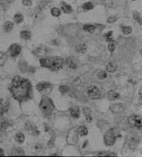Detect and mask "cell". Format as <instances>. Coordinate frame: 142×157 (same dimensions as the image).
<instances>
[{
  "label": "cell",
  "instance_id": "7c38bea8",
  "mask_svg": "<svg viewBox=\"0 0 142 157\" xmlns=\"http://www.w3.org/2000/svg\"><path fill=\"white\" fill-rule=\"evenodd\" d=\"M117 67L116 63H109V64L107 65V71L109 72H111V73H114L117 71Z\"/></svg>",
  "mask_w": 142,
  "mask_h": 157
},
{
  "label": "cell",
  "instance_id": "8d00e7d4",
  "mask_svg": "<svg viewBox=\"0 0 142 157\" xmlns=\"http://www.w3.org/2000/svg\"><path fill=\"white\" fill-rule=\"evenodd\" d=\"M74 84H75V86H79L80 84V79L79 78V77H77V79L75 80V82H74Z\"/></svg>",
  "mask_w": 142,
  "mask_h": 157
},
{
  "label": "cell",
  "instance_id": "f35d334b",
  "mask_svg": "<svg viewBox=\"0 0 142 157\" xmlns=\"http://www.w3.org/2000/svg\"><path fill=\"white\" fill-rule=\"evenodd\" d=\"M87 143H88L87 141H86V142H85V143H84V145H83V147H82L83 149H84V148H85V147H86V145H87Z\"/></svg>",
  "mask_w": 142,
  "mask_h": 157
},
{
  "label": "cell",
  "instance_id": "74e56055",
  "mask_svg": "<svg viewBox=\"0 0 142 157\" xmlns=\"http://www.w3.org/2000/svg\"><path fill=\"white\" fill-rule=\"evenodd\" d=\"M86 119H87L88 122H91V119H92V118H91V115H88V116H86Z\"/></svg>",
  "mask_w": 142,
  "mask_h": 157
},
{
  "label": "cell",
  "instance_id": "7a4b0ae2",
  "mask_svg": "<svg viewBox=\"0 0 142 157\" xmlns=\"http://www.w3.org/2000/svg\"><path fill=\"white\" fill-rule=\"evenodd\" d=\"M42 67H48L51 71H58L62 69L64 64V59L60 57H52L48 59H42L39 60Z\"/></svg>",
  "mask_w": 142,
  "mask_h": 157
},
{
  "label": "cell",
  "instance_id": "8fae6325",
  "mask_svg": "<svg viewBox=\"0 0 142 157\" xmlns=\"http://www.w3.org/2000/svg\"><path fill=\"white\" fill-rule=\"evenodd\" d=\"M124 109V106L123 105H121V104H116V105H113V107L111 108V110L114 113H118L120 111L123 110Z\"/></svg>",
  "mask_w": 142,
  "mask_h": 157
},
{
  "label": "cell",
  "instance_id": "ffe728a7",
  "mask_svg": "<svg viewBox=\"0 0 142 157\" xmlns=\"http://www.w3.org/2000/svg\"><path fill=\"white\" fill-rule=\"evenodd\" d=\"M83 29L85 30V31H88V32H90V33H94L95 32V26H93V25H85L84 26V27H83Z\"/></svg>",
  "mask_w": 142,
  "mask_h": 157
},
{
  "label": "cell",
  "instance_id": "30bf717a",
  "mask_svg": "<svg viewBox=\"0 0 142 157\" xmlns=\"http://www.w3.org/2000/svg\"><path fill=\"white\" fill-rule=\"evenodd\" d=\"M49 82H40V83H38L36 85V89L39 91H42V90H46L47 88L49 87Z\"/></svg>",
  "mask_w": 142,
  "mask_h": 157
},
{
  "label": "cell",
  "instance_id": "52a82bcc",
  "mask_svg": "<svg viewBox=\"0 0 142 157\" xmlns=\"http://www.w3.org/2000/svg\"><path fill=\"white\" fill-rule=\"evenodd\" d=\"M21 51V47L17 44H13L8 49V54L12 57H17Z\"/></svg>",
  "mask_w": 142,
  "mask_h": 157
},
{
  "label": "cell",
  "instance_id": "d4e9b609",
  "mask_svg": "<svg viewBox=\"0 0 142 157\" xmlns=\"http://www.w3.org/2000/svg\"><path fill=\"white\" fill-rule=\"evenodd\" d=\"M51 13L54 17H59L61 15V11H60L59 8H54L51 9Z\"/></svg>",
  "mask_w": 142,
  "mask_h": 157
},
{
  "label": "cell",
  "instance_id": "5b68a950",
  "mask_svg": "<svg viewBox=\"0 0 142 157\" xmlns=\"http://www.w3.org/2000/svg\"><path fill=\"white\" fill-rule=\"evenodd\" d=\"M128 124L131 128L141 129V117L133 114L128 119Z\"/></svg>",
  "mask_w": 142,
  "mask_h": 157
},
{
  "label": "cell",
  "instance_id": "60d3db41",
  "mask_svg": "<svg viewBox=\"0 0 142 157\" xmlns=\"http://www.w3.org/2000/svg\"><path fill=\"white\" fill-rule=\"evenodd\" d=\"M132 1H135V0H132Z\"/></svg>",
  "mask_w": 142,
  "mask_h": 157
},
{
  "label": "cell",
  "instance_id": "9c48e42d",
  "mask_svg": "<svg viewBox=\"0 0 142 157\" xmlns=\"http://www.w3.org/2000/svg\"><path fill=\"white\" fill-rule=\"evenodd\" d=\"M61 8H62V10L65 13H71L73 12V8L70 5L67 4L64 2H62L61 3Z\"/></svg>",
  "mask_w": 142,
  "mask_h": 157
},
{
  "label": "cell",
  "instance_id": "1f68e13d",
  "mask_svg": "<svg viewBox=\"0 0 142 157\" xmlns=\"http://www.w3.org/2000/svg\"><path fill=\"white\" fill-rule=\"evenodd\" d=\"M25 128H26V130H29V131H30V130H34L35 127L32 126V125H31V124L28 122V123H26V127H25Z\"/></svg>",
  "mask_w": 142,
  "mask_h": 157
},
{
  "label": "cell",
  "instance_id": "e575fe53",
  "mask_svg": "<svg viewBox=\"0 0 142 157\" xmlns=\"http://www.w3.org/2000/svg\"><path fill=\"white\" fill-rule=\"evenodd\" d=\"M83 112H84V114L85 116H88V115H91V109L88 108H84L83 109Z\"/></svg>",
  "mask_w": 142,
  "mask_h": 157
},
{
  "label": "cell",
  "instance_id": "44dd1931",
  "mask_svg": "<svg viewBox=\"0 0 142 157\" xmlns=\"http://www.w3.org/2000/svg\"><path fill=\"white\" fill-rule=\"evenodd\" d=\"M67 64L71 69H77V65L73 62V60H72L71 58H69V59L67 60Z\"/></svg>",
  "mask_w": 142,
  "mask_h": 157
},
{
  "label": "cell",
  "instance_id": "d6a6232c",
  "mask_svg": "<svg viewBox=\"0 0 142 157\" xmlns=\"http://www.w3.org/2000/svg\"><path fill=\"white\" fill-rule=\"evenodd\" d=\"M22 3H23V5L28 6V7H31V6L32 5V3H31V0H23V1H22Z\"/></svg>",
  "mask_w": 142,
  "mask_h": 157
},
{
  "label": "cell",
  "instance_id": "2e32d148",
  "mask_svg": "<svg viewBox=\"0 0 142 157\" xmlns=\"http://www.w3.org/2000/svg\"><path fill=\"white\" fill-rule=\"evenodd\" d=\"M78 133L79 135L81 136H86L88 134V130L87 128L84 126H81L79 128H78Z\"/></svg>",
  "mask_w": 142,
  "mask_h": 157
},
{
  "label": "cell",
  "instance_id": "277c9868",
  "mask_svg": "<svg viewBox=\"0 0 142 157\" xmlns=\"http://www.w3.org/2000/svg\"><path fill=\"white\" fill-rule=\"evenodd\" d=\"M120 136L118 130L117 128H112L106 132L104 135V143L108 146H112L116 141L117 137Z\"/></svg>",
  "mask_w": 142,
  "mask_h": 157
},
{
  "label": "cell",
  "instance_id": "cb8c5ba5",
  "mask_svg": "<svg viewBox=\"0 0 142 157\" xmlns=\"http://www.w3.org/2000/svg\"><path fill=\"white\" fill-rule=\"evenodd\" d=\"M95 5L93 4V3H91V2H87V3H85L83 4L82 8L85 9V10H91V9H93Z\"/></svg>",
  "mask_w": 142,
  "mask_h": 157
},
{
  "label": "cell",
  "instance_id": "8992f818",
  "mask_svg": "<svg viewBox=\"0 0 142 157\" xmlns=\"http://www.w3.org/2000/svg\"><path fill=\"white\" fill-rule=\"evenodd\" d=\"M87 95L91 99L97 100L100 97V90L96 86H91L87 88Z\"/></svg>",
  "mask_w": 142,
  "mask_h": 157
},
{
  "label": "cell",
  "instance_id": "ac0fdd59",
  "mask_svg": "<svg viewBox=\"0 0 142 157\" xmlns=\"http://www.w3.org/2000/svg\"><path fill=\"white\" fill-rule=\"evenodd\" d=\"M15 140L19 143H22L24 142V140H25V136L21 132H18V133L16 134Z\"/></svg>",
  "mask_w": 142,
  "mask_h": 157
},
{
  "label": "cell",
  "instance_id": "6da1fadb",
  "mask_svg": "<svg viewBox=\"0 0 142 157\" xmlns=\"http://www.w3.org/2000/svg\"><path fill=\"white\" fill-rule=\"evenodd\" d=\"M10 91L16 100L20 102L31 97V84L27 79L17 76L13 79Z\"/></svg>",
  "mask_w": 142,
  "mask_h": 157
},
{
  "label": "cell",
  "instance_id": "ab89813d",
  "mask_svg": "<svg viewBox=\"0 0 142 157\" xmlns=\"http://www.w3.org/2000/svg\"><path fill=\"white\" fill-rule=\"evenodd\" d=\"M4 153H3V151L2 149H0V155H3Z\"/></svg>",
  "mask_w": 142,
  "mask_h": 157
},
{
  "label": "cell",
  "instance_id": "4fadbf2b",
  "mask_svg": "<svg viewBox=\"0 0 142 157\" xmlns=\"http://www.w3.org/2000/svg\"><path fill=\"white\" fill-rule=\"evenodd\" d=\"M3 30L6 31V32H10L13 28V23L11 22V21H6L5 23L3 24Z\"/></svg>",
  "mask_w": 142,
  "mask_h": 157
},
{
  "label": "cell",
  "instance_id": "603a6c76",
  "mask_svg": "<svg viewBox=\"0 0 142 157\" xmlns=\"http://www.w3.org/2000/svg\"><path fill=\"white\" fill-rule=\"evenodd\" d=\"M19 68L21 72H26L27 69V63L23 60H21V62L19 63Z\"/></svg>",
  "mask_w": 142,
  "mask_h": 157
},
{
  "label": "cell",
  "instance_id": "f546056e",
  "mask_svg": "<svg viewBox=\"0 0 142 157\" xmlns=\"http://www.w3.org/2000/svg\"><path fill=\"white\" fill-rule=\"evenodd\" d=\"M112 34H113V31H109V33L107 34V35L105 36V38H106V40H107V41L110 42V41H113V40H114L111 38Z\"/></svg>",
  "mask_w": 142,
  "mask_h": 157
},
{
  "label": "cell",
  "instance_id": "ba28073f",
  "mask_svg": "<svg viewBox=\"0 0 142 157\" xmlns=\"http://www.w3.org/2000/svg\"><path fill=\"white\" fill-rule=\"evenodd\" d=\"M70 113L71 115L73 116L75 119H78L80 117V109L77 106H73L70 109Z\"/></svg>",
  "mask_w": 142,
  "mask_h": 157
},
{
  "label": "cell",
  "instance_id": "484cf974",
  "mask_svg": "<svg viewBox=\"0 0 142 157\" xmlns=\"http://www.w3.org/2000/svg\"><path fill=\"white\" fill-rule=\"evenodd\" d=\"M121 31L123 32L125 35H129L132 32V28L131 26H124L121 28Z\"/></svg>",
  "mask_w": 142,
  "mask_h": 157
},
{
  "label": "cell",
  "instance_id": "5bb4252c",
  "mask_svg": "<svg viewBox=\"0 0 142 157\" xmlns=\"http://www.w3.org/2000/svg\"><path fill=\"white\" fill-rule=\"evenodd\" d=\"M108 97H109V100H111V101H114V100H117V99H118L120 98V95H119L118 93H117L116 91H109V94H108Z\"/></svg>",
  "mask_w": 142,
  "mask_h": 157
},
{
  "label": "cell",
  "instance_id": "4316f807",
  "mask_svg": "<svg viewBox=\"0 0 142 157\" xmlns=\"http://www.w3.org/2000/svg\"><path fill=\"white\" fill-rule=\"evenodd\" d=\"M97 77L99 80H103V79H105L106 77H107V73H106L105 71H100V72H98Z\"/></svg>",
  "mask_w": 142,
  "mask_h": 157
},
{
  "label": "cell",
  "instance_id": "9a60e30c",
  "mask_svg": "<svg viewBox=\"0 0 142 157\" xmlns=\"http://www.w3.org/2000/svg\"><path fill=\"white\" fill-rule=\"evenodd\" d=\"M21 39H23V40H30L31 37V33L30 31H23L21 32Z\"/></svg>",
  "mask_w": 142,
  "mask_h": 157
},
{
  "label": "cell",
  "instance_id": "4dcf8cb0",
  "mask_svg": "<svg viewBox=\"0 0 142 157\" xmlns=\"http://www.w3.org/2000/svg\"><path fill=\"white\" fill-rule=\"evenodd\" d=\"M8 127V123H1V124H0V130H1V131H2V130H5Z\"/></svg>",
  "mask_w": 142,
  "mask_h": 157
},
{
  "label": "cell",
  "instance_id": "d6986e66",
  "mask_svg": "<svg viewBox=\"0 0 142 157\" xmlns=\"http://www.w3.org/2000/svg\"><path fill=\"white\" fill-rule=\"evenodd\" d=\"M14 21H15L16 23H21L23 21V16L21 15V13H17L15 16H14Z\"/></svg>",
  "mask_w": 142,
  "mask_h": 157
},
{
  "label": "cell",
  "instance_id": "f1b7e54d",
  "mask_svg": "<svg viewBox=\"0 0 142 157\" xmlns=\"http://www.w3.org/2000/svg\"><path fill=\"white\" fill-rule=\"evenodd\" d=\"M115 47H116V42L115 41H110V43L109 44V51L113 53L114 51V49H115Z\"/></svg>",
  "mask_w": 142,
  "mask_h": 157
},
{
  "label": "cell",
  "instance_id": "7402d4cb",
  "mask_svg": "<svg viewBox=\"0 0 142 157\" xmlns=\"http://www.w3.org/2000/svg\"><path fill=\"white\" fill-rule=\"evenodd\" d=\"M8 57L4 53H0V66H3L7 62Z\"/></svg>",
  "mask_w": 142,
  "mask_h": 157
},
{
  "label": "cell",
  "instance_id": "83f0119b",
  "mask_svg": "<svg viewBox=\"0 0 142 157\" xmlns=\"http://www.w3.org/2000/svg\"><path fill=\"white\" fill-rule=\"evenodd\" d=\"M59 90L60 92L62 93V94H66V93H68L69 92V87L68 86H59Z\"/></svg>",
  "mask_w": 142,
  "mask_h": 157
},
{
  "label": "cell",
  "instance_id": "d590c367",
  "mask_svg": "<svg viewBox=\"0 0 142 157\" xmlns=\"http://www.w3.org/2000/svg\"><path fill=\"white\" fill-rule=\"evenodd\" d=\"M116 19L117 18L115 17H110L108 19V22L109 23H112V22H114V21H116Z\"/></svg>",
  "mask_w": 142,
  "mask_h": 157
},
{
  "label": "cell",
  "instance_id": "e0dca14e",
  "mask_svg": "<svg viewBox=\"0 0 142 157\" xmlns=\"http://www.w3.org/2000/svg\"><path fill=\"white\" fill-rule=\"evenodd\" d=\"M86 49H87V45L84 43L78 44L77 46V51L80 52V53H85Z\"/></svg>",
  "mask_w": 142,
  "mask_h": 157
},
{
  "label": "cell",
  "instance_id": "836d02e7",
  "mask_svg": "<svg viewBox=\"0 0 142 157\" xmlns=\"http://www.w3.org/2000/svg\"><path fill=\"white\" fill-rule=\"evenodd\" d=\"M99 155H100V156H116V155L113 154V153H100V154H99Z\"/></svg>",
  "mask_w": 142,
  "mask_h": 157
},
{
  "label": "cell",
  "instance_id": "3957f363",
  "mask_svg": "<svg viewBox=\"0 0 142 157\" xmlns=\"http://www.w3.org/2000/svg\"><path fill=\"white\" fill-rule=\"evenodd\" d=\"M39 108L44 115H50L54 109V105L51 101V99L44 96L42 98L40 104H39Z\"/></svg>",
  "mask_w": 142,
  "mask_h": 157
}]
</instances>
